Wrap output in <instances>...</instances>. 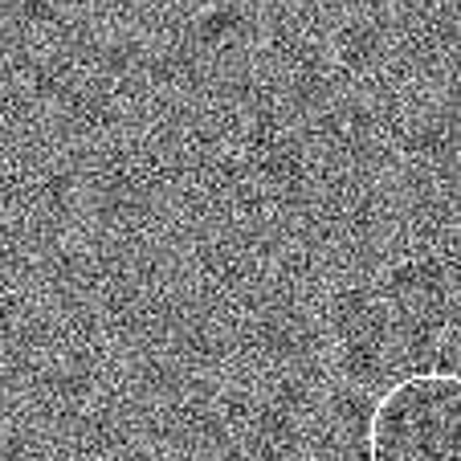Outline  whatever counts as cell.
I'll use <instances>...</instances> for the list:
<instances>
[{
    "label": "cell",
    "instance_id": "1",
    "mask_svg": "<svg viewBox=\"0 0 461 461\" xmlns=\"http://www.w3.org/2000/svg\"><path fill=\"white\" fill-rule=\"evenodd\" d=\"M367 461H461V375L412 372L367 417Z\"/></svg>",
    "mask_w": 461,
    "mask_h": 461
}]
</instances>
